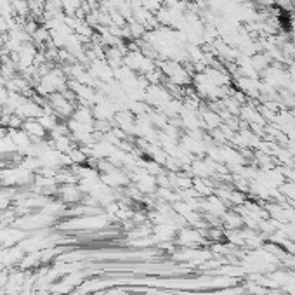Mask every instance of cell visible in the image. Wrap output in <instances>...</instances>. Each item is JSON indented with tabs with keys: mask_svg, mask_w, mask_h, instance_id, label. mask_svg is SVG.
<instances>
[{
	"mask_svg": "<svg viewBox=\"0 0 295 295\" xmlns=\"http://www.w3.org/2000/svg\"><path fill=\"white\" fill-rule=\"evenodd\" d=\"M47 99H49V103H51L54 115L59 118V120H61V122H63V120L66 122L68 118L73 117L75 110H77V103H71V101H68L61 92L51 94Z\"/></svg>",
	"mask_w": 295,
	"mask_h": 295,
	"instance_id": "6da1fadb",
	"label": "cell"
},
{
	"mask_svg": "<svg viewBox=\"0 0 295 295\" xmlns=\"http://www.w3.org/2000/svg\"><path fill=\"white\" fill-rule=\"evenodd\" d=\"M23 130L31 137V143H40V141L49 139V132L37 118H26L23 123Z\"/></svg>",
	"mask_w": 295,
	"mask_h": 295,
	"instance_id": "7a4b0ae2",
	"label": "cell"
},
{
	"mask_svg": "<svg viewBox=\"0 0 295 295\" xmlns=\"http://www.w3.org/2000/svg\"><path fill=\"white\" fill-rule=\"evenodd\" d=\"M71 118H75V120H78V122L82 123H88V125H94V120H96L90 106H77V110H75Z\"/></svg>",
	"mask_w": 295,
	"mask_h": 295,
	"instance_id": "3957f363",
	"label": "cell"
},
{
	"mask_svg": "<svg viewBox=\"0 0 295 295\" xmlns=\"http://www.w3.org/2000/svg\"><path fill=\"white\" fill-rule=\"evenodd\" d=\"M68 155H70L73 165H87L88 156H87V153L82 149V146H78V144H75V146L71 148L70 151H68Z\"/></svg>",
	"mask_w": 295,
	"mask_h": 295,
	"instance_id": "277c9868",
	"label": "cell"
},
{
	"mask_svg": "<svg viewBox=\"0 0 295 295\" xmlns=\"http://www.w3.org/2000/svg\"><path fill=\"white\" fill-rule=\"evenodd\" d=\"M11 5H12V11H14L16 18L26 19L30 16V4H28V0H12Z\"/></svg>",
	"mask_w": 295,
	"mask_h": 295,
	"instance_id": "5b68a950",
	"label": "cell"
},
{
	"mask_svg": "<svg viewBox=\"0 0 295 295\" xmlns=\"http://www.w3.org/2000/svg\"><path fill=\"white\" fill-rule=\"evenodd\" d=\"M23 123H25V118L19 117V115L12 113L9 117V123H7V129H23Z\"/></svg>",
	"mask_w": 295,
	"mask_h": 295,
	"instance_id": "8992f818",
	"label": "cell"
},
{
	"mask_svg": "<svg viewBox=\"0 0 295 295\" xmlns=\"http://www.w3.org/2000/svg\"><path fill=\"white\" fill-rule=\"evenodd\" d=\"M4 44H5V38H4V35H0V49H4Z\"/></svg>",
	"mask_w": 295,
	"mask_h": 295,
	"instance_id": "52a82bcc",
	"label": "cell"
},
{
	"mask_svg": "<svg viewBox=\"0 0 295 295\" xmlns=\"http://www.w3.org/2000/svg\"><path fill=\"white\" fill-rule=\"evenodd\" d=\"M0 184H2V182H0Z\"/></svg>",
	"mask_w": 295,
	"mask_h": 295,
	"instance_id": "ba28073f",
	"label": "cell"
}]
</instances>
